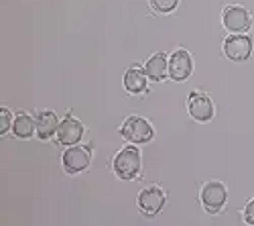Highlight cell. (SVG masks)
<instances>
[{
	"mask_svg": "<svg viewBox=\"0 0 254 226\" xmlns=\"http://www.w3.org/2000/svg\"><path fill=\"white\" fill-rule=\"evenodd\" d=\"M112 169L118 175V179H134L140 173V151L138 147L130 145L116 153L112 161Z\"/></svg>",
	"mask_w": 254,
	"mask_h": 226,
	"instance_id": "6da1fadb",
	"label": "cell"
},
{
	"mask_svg": "<svg viewBox=\"0 0 254 226\" xmlns=\"http://www.w3.org/2000/svg\"><path fill=\"white\" fill-rule=\"evenodd\" d=\"M120 135L128 143H132V145H142V143H149L155 137V131L149 120H144L140 116H128L122 122Z\"/></svg>",
	"mask_w": 254,
	"mask_h": 226,
	"instance_id": "7a4b0ae2",
	"label": "cell"
},
{
	"mask_svg": "<svg viewBox=\"0 0 254 226\" xmlns=\"http://www.w3.org/2000/svg\"><path fill=\"white\" fill-rule=\"evenodd\" d=\"M61 163H63V169H65L69 175H77L81 171H86L92 163L90 147H79V145L67 147L61 157Z\"/></svg>",
	"mask_w": 254,
	"mask_h": 226,
	"instance_id": "3957f363",
	"label": "cell"
},
{
	"mask_svg": "<svg viewBox=\"0 0 254 226\" xmlns=\"http://www.w3.org/2000/svg\"><path fill=\"white\" fill-rule=\"evenodd\" d=\"M199 198H201V206L205 208V212L218 214L226 206L228 192H226L224 183H220V181H207L205 186L201 188V196Z\"/></svg>",
	"mask_w": 254,
	"mask_h": 226,
	"instance_id": "277c9868",
	"label": "cell"
},
{
	"mask_svg": "<svg viewBox=\"0 0 254 226\" xmlns=\"http://www.w3.org/2000/svg\"><path fill=\"white\" fill-rule=\"evenodd\" d=\"M250 14L246 8L242 6H226L224 8V14H222V25L228 33H244L250 29Z\"/></svg>",
	"mask_w": 254,
	"mask_h": 226,
	"instance_id": "5b68a950",
	"label": "cell"
},
{
	"mask_svg": "<svg viewBox=\"0 0 254 226\" xmlns=\"http://www.w3.org/2000/svg\"><path fill=\"white\" fill-rule=\"evenodd\" d=\"M252 39L248 35H230L224 41V53L232 61H246L252 55Z\"/></svg>",
	"mask_w": 254,
	"mask_h": 226,
	"instance_id": "8992f818",
	"label": "cell"
},
{
	"mask_svg": "<svg viewBox=\"0 0 254 226\" xmlns=\"http://www.w3.org/2000/svg\"><path fill=\"white\" fill-rule=\"evenodd\" d=\"M136 202H138V208H140L146 216H157V214L163 210V206H165L167 196H165V192H163L161 188L149 186V188L140 190Z\"/></svg>",
	"mask_w": 254,
	"mask_h": 226,
	"instance_id": "52a82bcc",
	"label": "cell"
},
{
	"mask_svg": "<svg viewBox=\"0 0 254 226\" xmlns=\"http://www.w3.org/2000/svg\"><path fill=\"white\" fill-rule=\"evenodd\" d=\"M187 110L193 120L197 122H209L214 118V104L207 94L203 92H191L187 98Z\"/></svg>",
	"mask_w": 254,
	"mask_h": 226,
	"instance_id": "ba28073f",
	"label": "cell"
},
{
	"mask_svg": "<svg viewBox=\"0 0 254 226\" xmlns=\"http://www.w3.org/2000/svg\"><path fill=\"white\" fill-rule=\"evenodd\" d=\"M193 72V61L185 49H177L169 57V77L173 81H185Z\"/></svg>",
	"mask_w": 254,
	"mask_h": 226,
	"instance_id": "9c48e42d",
	"label": "cell"
},
{
	"mask_svg": "<svg viewBox=\"0 0 254 226\" xmlns=\"http://www.w3.org/2000/svg\"><path fill=\"white\" fill-rule=\"evenodd\" d=\"M55 137H57L59 145L73 147V145H77V143L81 141V137H83V125H81L77 118L67 116V118H63L59 122V129H57V135Z\"/></svg>",
	"mask_w": 254,
	"mask_h": 226,
	"instance_id": "30bf717a",
	"label": "cell"
},
{
	"mask_svg": "<svg viewBox=\"0 0 254 226\" xmlns=\"http://www.w3.org/2000/svg\"><path fill=\"white\" fill-rule=\"evenodd\" d=\"M146 84H149V77L144 74V68H138V66H132L126 70L124 74V90L132 94V96H138V94H144L146 92Z\"/></svg>",
	"mask_w": 254,
	"mask_h": 226,
	"instance_id": "8fae6325",
	"label": "cell"
},
{
	"mask_svg": "<svg viewBox=\"0 0 254 226\" xmlns=\"http://www.w3.org/2000/svg\"><path fill=\"white\" fill-rule=\"evenodd\" d=\"M57 129H59V122H57V114L55 112L43 110V112L37 114V118H35V133H37V137L41 141H47L53 135H57Z\"/></svg>",
	"mask_w": 254,
	"mask_h": 226,
	"instance_id": "7c38bea8",
	"label": "cell"
},
{
	"mask_svg": "<svg viewBox=\"0 0 254 226\" xmlns=\"http://www.w3.org/2000/svg\"><path fill=\"white\" fill-rule=\"evenodd\" d=\"M144 74L151 81H163L169 74V59L165 53H155L146 59L144 64Z\"/></svg>",
	"mask_w": 254,
	"mask_h": 226,
	"instance_id": "4fadbf2b",
	"label": "cell"
},
{
	"mask_svg": "<svg viewBox=\"0 0 254 226\" xmlns=\"http://www.w3.org/2000/svg\"><path fill=\"white\" fill-rule=\"evenodd\" d=\"M12 133L16 139H31L35 135V118H31L27 112H20L14 116Z\"/></svg>",
	"mask_w": 254,
	"mask_h": 226,
	"instance_id": "5bb4252c",
	"label": "cell"
},
{
	"mask_svg": "<svg viewBox=\"0 0 254 226\" xmlns=\"http://www.w3.org/2000/svg\"><path fill=\"white\" fill-rule=\"evenodd\" d=\"M149 4L155 12L159 14H169V12H173L179 4V0H149Z\"/></svg>",
	"mask_w": 254,
	"mask_h": 226,
	"instance_id": "9a60e30c",
	"label": "cell"
},
{
	"mask_svg": "<svg viewBox=\"0 0 254 226\" xmlns=\"http://www.w3.org/2000/svg\"><path fill=\"white\" fill-rule=\"evenodd\" d=\"M12 112L8 110V108H2L0 110V133H8V131H12Z\"/></svg>",
	"mask_w": 254,
	"mask_h": 226,
	"instance_id": "2e32d148",
	"label": "cell"
},
{
	"mask_svg": "<svg viewBox=\"0 0 254 226\" xmlns=\"http://www.w3.org/2000/svg\"><path fill=\"white\" fill-rule=\"evenodd\" d=\"M244 222L250 224V226H254V198L244 206Z\"/></svg>",
	"mask_w": 254,
	"mask_h": 226,
	"instance_id": "e0dca14e",
	"label": "cell"
}]
</instances>
